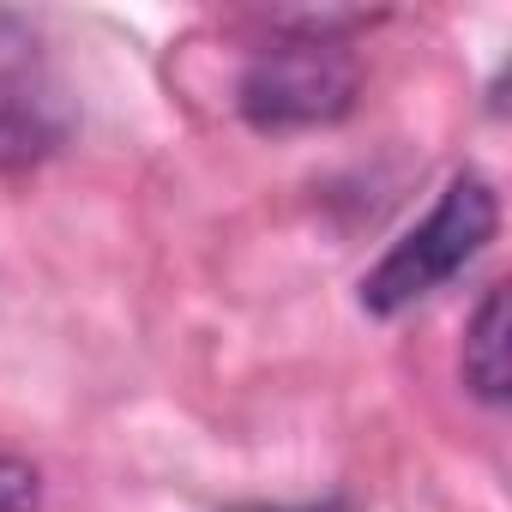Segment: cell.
<instances>
[{
	"label": "cell",
	"mask_w": 512,
	"mask_h": 512,
	"mask_svg": "<svg viewBox=\"0 0 512 512\" xmlns=\"http://www.w3.org/2000/svg\"><path fill=\"white\" fill-rule=\"evenodd\" d=\"M500 229V199L482 175H452L446 193L434 199V211L404 235L392 241V253L362 278V308L392 320L404 308H416L422 296H434L440 284H452L476 253L494 241Z\"/></svg>",
	"instance_id": "cell-1"
},
{
	"label": "cell",
	"mask_w": 512,
	"mask_h": 512,
	"mask_svg": "<svg viewBox=\"0 0 512 512\" xmlns=\"http://www.w3.org/2000/svg\"><path fill=\"white\" fill-rule=\"evenodd\" d=\"M362 97V67L344 37H296L278 31L272 49L247 61L235 85V109L260 133H302V127H332L356 109Z\"/></svg>",
	"instance_id": "cell-2"
},
{
	"label": "cell",
	"mask_w": 512,
	"mask_h": 512,
	"mask_svg": "<svg viewBox=\"0 0 512 512\" xmlns=\"http://www.w3.org/2000/svg\"><path fill=\"white\" fill-rule=\"evenodd\" d=\"M512 308H506V284H494L470 326H464V386L482 398V404H506L512 392Z\"/></svg>",
	"instance_id": "cell-3"
},
{
	"label": "cell",
	"mask_w": 512,
	"mask_h": 512,
	"mask_svg": "<svg viewBox=\"0 0 512 512\" xmlns=\"http://www.w3.org/2000/svg\"><path fill=\"white\" fill-rule=\"evenodd\" d=\"M67 121L55 115V103L43 91H25L19 79L0 85V169H25L37 157H49L61 145Z\"/></svg>",
	"instance_id": "cell-4"
},
{
	"label": "cell",
	"mask_w": 512,
	"mask_h": 512,
	"mask_svg": "<svg viewBox=\"0 0 512 512\" xmlns=\"http://www.w3.org/2000/svg\"><path fill=\"white\" fill-rule=\"evenodd\" d=\"M37 61V25L19 13H0V85H13Z\"/></svg>",
	"instance_id": "cell-5"
},
{
	"label": "cell",
	"mask_w": 512,
	"mask_h": 512,
	"mask_svg": "<svg viewBox=\"0 0 512 512\" xmlns=\"http://www.w3.org/2000/svg\"><path fill=\"white\" fill-rule=\"evenodd\" d=\"M43 506V476L25 458L0 452V512H37Z\"/></svg>",
	"instance_id": "cell-6"
},
{
	"label": "cell",
	"mask_w": 512,
	"mask_h": 512,
	"mask_svg": "<svg viewBox=\"0 0 512 512\" xmlns=\"http://www.w3.org/2000/svg\"><path fill=\"white\" fill-rule=\"evenodd\" d=\"M241 512H290V506H241ZM302 512H350L344 500H326V506H302Z\"/></svg>",
	"instance_id": "cell-7"
}]
</instances>
